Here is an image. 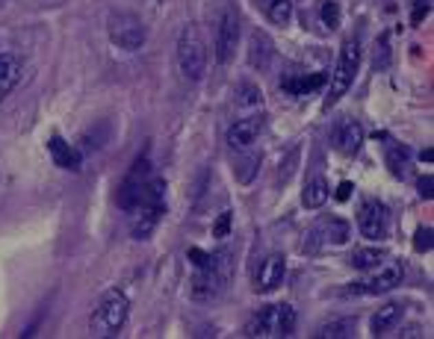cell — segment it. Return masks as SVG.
Returning <instances> with one entry per match:
<instances>
[{
  "label": "cell",
  "instance_id": "cell-1",
  "mask_svg": "<svg viewBox=\"0 0 434 339\" xmlns=\"http://www.w3.org/2000/svg\"><path fill=\"white\" fill-rule=\"evenodd\" d=\"M127 213H130V233L133 239H148L157 224H160V218L165 215V180L163 177H151L142 192L133 198V204L127 207Z\"/></svg>",
  "mask_w": 434,
  "mask_h": 339
},
{
  "label": "cell",
  "instance_id": "cell-2",
  "mask_svg": "<svg viewBox=\"0 0 434 339\" xmlns=\"http://www.w3.org/2000/svg\"><path fill=\"white\" fill-rule=\"evenodd\" d=\"M231 260H233V251L231 248H222V251L210 254V260L204 266H195L192 298H198V301H213V298H219L231 283V274H233Z\"/></svg>",
  "mask_w": 434,
  "mask_h": 339
},
{
  "label": "cell",
  "instance_id": "cell-3",
  "mask_svg": "<svg viewBox=\"0 0 434 339\" xmlns=\"http://www.w3.org/2000/svg\"><path fill=\"white\" fill-rule=\"evenodd\" d=\"M295 331V310L290 304H269L260 307L245 325V336L251 339H275V336H293Z\"/></svg>",
  "mask_w": 434,
  "mask_h": 339
},
{
  "label": "cell",
  "instance_id": "cell-4",
  "mask_svg": "<svg viewBox=\"0 0 434 339\" xmlns=\"http://www.w3.org/2000/svg\"><path fill=\"white\" fill-rule=\"evenodd\" d=\"M127 313H130V301H127L124 292H106L101 298V304L95 307L92 318H89V327H92L95 336H118V331L127 322Z\"/></svg>",
  "mask_w": 434,
  "mask_h": 339
},
{
  "label": "cell",
  "instance_id": "cell-5",
  "mask_svg": "<svg viewBox=\"0 0 434 339\" xmlns=\"http://www.w3.org/2000/svg\"><path fill=\"white\" fill-rule=\"evenodd\" d=\"M358 65H361V42H358V38H349V42H343V47H340V56H337V65H334V74H331V89H328V101H325V106H334L343 95L349 92V86L354 83V74H358Z\"/></svg>",
  "mask_w": 434,
  "mask_h": 339
},
{
  "label": "cell",
  "instance_id": "cell-6",
  "mask_svg": "<svg viewBox=\"0 0 434 339\" xmlns=\"http://www.w3.org/2000/svg\"><path fill=\"white\" fill-rule=\"evenodd\" d=\"M177 62L186 80H201L207 71V47L201 42L198 30L195 27H183L181 38H177Z\"/></svg>",
  "mask_w": 434,
  "mask_h": 339
},
{
  "label": "cell",
  "instance_id": "cell-7",
  "mask_svg": "<svg viewBox=\"0 0 434 339\" xmlns=\"http://www.w3.org/2000/svg\"><path fill=\"white\" fill-rule=\"evenodd\" d=\"M402 281H405V266L402 263H381V266H376V272H372L367 281L352 283L349 292L352 295H384V292H390V289L402 286Z\"/></svg>",
  "mask_w": 434,
  "mask_h": 339
},
{
  "label": "cell",
  "instance_id": "cell-8",
  "mask_svg": "<svg viewBox=\"0 0 434 339\" xmlns=\"http://www.w3.org/2000/svg\"><path fill=\"white\" fill-rule=\"evenodd\" d=\"M154 177V165H151V156L148 154H139L136 156V163L130 165V172H127V177L122 180V186H118V195H115V201L118 207L127 213V207L133 204V198L142 192V186L148 183Z\"/></svg>",
  "mask_w": 434,
  "mask_h": 339
},
{
  "label": "cell",
  "instance_id": "cell-9",
  "mask_svg": "<svg viewBox=\"0 0 434 339\" xmlns=\"http://www.w3.org/2000/svg\"><path fill=\"white\" fill-rule=\"evenodd\" d=\"M110 36L118 47L124 51H139L145 45V24L139 21L136 15H127V12H118L110 18Z\"/></svg>",
  "mask_w": 434,
  "mask_h": 339
},
{
  "label": "cell",
  "instance_id": "cell-10",
  "mask_svg": "<svg viewBox=\"0 0 434 339\" xmlns=\"http://www.w3.org/2000/svg\"><path fill=\"white\" fill-rule=\"evenodd\" d=\"M349 224L343 218H322L319 224L310 227V233L304 236V251H317L325 245H346L349 242Z\"/></svg>",
  "mask_w": 434,
  "mask_h": 339
},
{
  "label": "cell",
  "instance_id": "cell-11",
  "mask_svg": "<svg viewBox=\"0 0 434 339\" xmlns=\"http://www.w3.org/2000/svg\"><path fill=\"white\" fill-rule=\"evenodd\" d=\"M236 42H240V15H236V9L228 6L219 15V24H216V59L228 62L236 51Z\"/></svg>",
  "mask_w": 434,
  "mask_h": 339
},
{
  "label": "cell",
  "instance_id": "cell-12",
  "mask_svg": "<svg viewBox=\"0 0 434 339\" xmlns=\"http://www.w3.org/2000/svg\"><path fill=\"white\" fill-rule=\"evenodd\" d=\"M358 227L361 233L367 239H384L387 236V227H390V213L387 207L376 198H369V201H363L361 213H358Z\"/></svg>",
  "mask_w": 434,
  "mask_h": 339
},
{
  "label": "cell",
  "instance_id": "cell-13",
  "mask_svg": "<svg viewBox=\"0 0 434 339\" xmlns=\"http://www.w3.org/2000/svg\"><path fill=\"white\" fill-rule=\"evenodd\" d=\"M284 274H287V260H284V254H269L258 266L254 292H272V289H278L284 283Z\"/></svg>",
  "mask_w": 434,
  "mask_h": 339
},
{
  "label": "cell",
  "instance_id": "cell-14",
  "mask_svg": "<svg viewBox=\"0 0 434 339\" xmlns=\"http://www.w3.org/2000/svg\"><path fill=\"white\" fill-rule=\"evenodd\" d=\"M361 145H363V127L358 121H352V118H343L337 130H334V148L346 156H354L361 151Z\"/></svg>",
  "mask_w": 434,
  "mask_h": 339
},
{
  "label": "cell",
  "instance_id": "cell-15",
  "mask_svg": "<svg viewBox=\"0 0 434 339\" xmlns=\"http://www.w3.org/2000/svg\"><path fill=\"white\" fill-rule=\"evenodd\" d=\"M260 130H263V118H258V115L242 118V121H236L228 130V145L233 151H249L254 145V139L260 136Z\"/></svg>",
  "mask_w": 434,
  "mask_h": 339
},
{
  "label": "cell",
  "instance_id": "cell-16",
  "mask_svg": "<svg viewBox=\"0 0 434 339\" xmlns=\"http://www.w3.org/2000/svg\"><path fill=\"white\" fill-rule=\"evenodd\" d=\"M47 151H51L54 163L59 168H68V172H77V168H80V151H77L74 145H68L62 136L54 133L51 139H47Z\"/></svg>",
  "mask_w": 434,
  "mask_h": 339
},
{
  "label": "cell",
  "instance_id": "cell-17",
  "mask_svg": "<svg viewBox=\"0 0 434 339\" xmlns=\"http://www.w3.org/2000/svg\"><path fill=\"white\" fill-rule=\"evenodd\" d=\"M21 59L12 56V54H0V101L12 92L18 86V80H21Z\"/></svg>",
  "mask_w": 434,
  "mask_h": 339
},
{
  "label": "cell",
  "instance_id": "cell-18",
  "mask_svg": "<svg viewBox=\"0 0 434 339\" xmlns=\"http://www.w3.org/2000/svg\"><path fill=\"white\" fill-rule=\"evenodd\" d=\"M319 86H325V74L317 71V74H295V77H287L281 80V89L284 92H290L293 97H301L308 92H317Z\"/></svg>",
  "mask_w": 434,
  "mask_h": 339
},
{
  "label": "cell",
  "instance_id": "cell-19",
  "mask_svg": "<svg viewBox=\"0 0 434 339\" xmlns=\"http://www.w3.org/2000/svg\"><path fill=\"white\" fill-rule=\"evenodd\" d=\"M402 307L399 304H387V307H381V310L372 316V322H369V327H372V334L376 336H384L390 331V327H396L399 322H402Z\"/></svg>",
  "mask_w": 434,
  "mask_h": 339
},
{
  "label": "cell",
  "instance_id": "cell-20",
  "mask_svg": "<svg viewBox=\"0 0 434 339\" xmlns=\"http://www.w3.org/2000/svg\"><path fill=\"white\" fill-rule=\"evenodd\" d=\"M328 195H331L328 180H325V177H313V180L304 186V192H301V204L308 209H317V207H322L325 201H328Z\"/></svg>",
  "mask_w": 434,
  "mask_h": 339
},
{
  "label": "cell",
  "instance_id": "cell-21",
  "mask_svg": "<svg viewBox=\"0 0 434 339\" xmlns=\"http://www.w3.org/2000/svg\"><path fill=\"white\" fill-rule=\"evenodd\" d=\"M384 260H387V251H384V248H361V251L352 254V266L361 268V272H369V268L381 266Z\"/></svg>",
  "mask_w": 434,
  "mask_h": 339
},
{
  "label": "cell",
  "instance_id": "cell-22",
  "mask_svg": "<svg viewBox=\"0 0 434 339\" xmlns=\"http://www.w3.org/2000/svg\"><path fill=\"white\" fill-rule=\"evenodd\" d=\"M260 9L275 24H287L293 15V0H260Z\"/></svg>",
  "mask_w": 434,
  "mask_h": 339
},
{
  "label": "cell",
  "instance_id": "cell-23",
  "mask_svg": "<svg viewBox=\"0 0 434 339\" xmlns=\"http://www.w3.org/2000/svg\"><path fill=\"white\" fill-rule=\"evenodd\" d=\"M317 336L319 339H346V336H354V322H352V318H334V322L319 327Z\"/></svg>",
  "mask_w": 434,
  "mask_h": 339
},
{
  "label": "cell",
  "instance_id": "cell-24",
  "mask_svg": "<svg viewBox=\"0 0 434 339\" xmlns=\"http://www.w3.org/2000/svg\"><path fill=\"white\" fill-rule=\"evenodd\" d=\"M408 159H411V154H408L405 145H390V148H387V165H390V172L396 174V177H405Z\"/></svg>",
  "mask_w": 434,
  "mask_h": 339
},
{
  "label": "cell",
  "instance_id": "cell-25",
  "mask_svg": "<svg viewBox=\"0 0 434 339\" xmlns=\"http://www.w3.org/2000/svg\"><path fill=\"white\" fill-rule=\"evenodd\" d=\"M269 56H272V45H269V38L260 36V33H254L251 36V65L254 68H266L269 65Z\"/></svg>",
  "mask_w": 434,
  "mask_h": 339
},
{
  "label": "cell",
  "instance_id": "cell-26",
  "mask_svg": "<svg viewBox=\"0 0 434 339\" xmlns=\"http://www.w3.org/2000/svg\"><path fill=\"white\" fill-rule=\"evenodd\" d=\"M319 21L325 30H337L340 27V3H334V0H325L322 9H319Z\"/></svg>",
  "mask_w": 434,
  "mask_h": 339
},
{
  "label": "cell",
  "instance_id": "cell-27",
  "mask_svg": "<svg viewBox=\"0 0 434 339\" xmlns=\"http://www.w3.org/2000/svg\"><path fill=\"white\" fill-rule=\"evenodd\" d=\"M258 165H260V156L258 154H249L240 163V168H233V174H236V180L240 183H249L251 177H254V172H258Z\"/></svg>",
  "mask_w": 434,
  "mask_h": 339
},
{
  "label": "cell",
  "instance_id": "cell-28",
  "mask_svg": "<svg viewBox=\"0 0 434 339\" xmlns=\"http://www.w3.org/2000/svg\"><path fill=\"white\" fill-rule=\"evenodd\" d=\"M236 97H240L242 106H258V104H260V89L251 86V83H242L240 92H236Z\"/></svg>",
  "mask_w": 434,
  "mask_h": 339
},
{
  "label": "cell",
  "instance_id": "cell-29",
  "mask_svg": "<svg viewBox=\"0 0 434 339\" xmlns=\"http://www.w3.org/2000/svg\"><path fill=\"white\" fill-rule=\"evenodd\" d=\"M231 231V213H222L219 218H216V224H213V236L216 239H225Z\"/></svg>",
  "mask_w": 434,
  "mask_h": 339
},
{
  "label": "cell",
  "instance_id": "cell-30",
  "mask_svg": "<svg viewBox=\"0 0 434 339\" xmlns=\"http://www.w3.org/2000/svg\"><path fill=\"white\" fill-rule=\"evenodd\" d=\"M413 248H417V251H429L431 248V227H420L417 236H413Z\"/></svg>",
  "mask_w": 434,
  "mask_h": 339
},
{
  "label": "cell",
  "instance_id": "cell-31",
  "mask_svg": "<svg viewBox=\"0 0 434 339\" xmlns=\"http://www.w3.org/2000/svg\"><path fill=\"white\" fill-rule=\"evenodd\" d=\"M413 3H417V6H413V15H411V21H413V24H420L422 18L429 15V9H431V6H429V0H413Z\"/></svg>",
  "mask_w": 434,
  "mask_h": 339
},
{
  "label": "cell",
  "instance_id": "cell-32",
  "mask_svg": "<svg viewBox=\"0 0 434 339\" xmlns=\"http://www.w3.org/2000/svg\"><path fill=\"white\" fill-rule=\"evenodd\" d=\"M417 186H420V195L429 201V198H431V177H429V174H426V177H420V183H417Z\"/></svg>",
  "mask_w": 434,
  "mask_h": 339
},
{
  "label": "cell",
  "instance_id": "cell-33",
  "mask_svg": "<svg viewBox=\"0 0 434 339\" xmlns=\"http://www.w3.org/2000/svg\"><path fill=\"white\" fill-rule=\"evenodd\" d=\"M349 198H352V183L343 180V183L337 186V201H349Z\"/></svg>",
  "mask_w": 434,
  "mask_h": 339
}]
</instances>
